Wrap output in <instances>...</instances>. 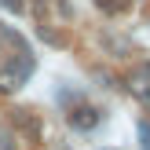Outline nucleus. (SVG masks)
Instances as JSON below:
<instances>
[{
	"label": "nucleus",
	"mask_w": 150,
	"mask_h": 150,
	"mask_svg": "<svg viewBox=\"0 0 150 150\" xmlns=\"http://www.w3.org/2000/svg\"><path fill=\"white\" fill-rule=\"evenodd\" d=\"M7 139H15L18 150H37V143H40V125H37V117L33 114H18L7 125Z\"/></svg>",
	"instance_id": "obj_1"
},
{
	"label": "nucleus",
	"mask_w": 150,
	"mask_h": 150,
	"mask_svg": "<svg viewBox=\"0 0 150 150\" xmlns=\"http://www.w3.org/2000/svg\"><path fill=\"white\" fill-rule=\"evenodd\" d=\"M0 4H4L7 11H15V15H22V11H26V0H0Z\"/></svg>",
	"instance_id": "obj_8"
},
{
	"label": "nucleus",
	"mask_w": 150,
	"mask_h": 150,
	"mask_svg": "<svg viewBox=\"0 0 150 150\" xmlns=\"http://www.w3.org/2000/svg\"><path fill=\"white\" fill-rule=\"evenodd\" d=\"M139 139H143V150H150V121H139Z\"/></svg>",
	"instance_id": "obj_7"
},
{
	"label": "nucleus",
	"mask_w": 150,
	"mask_h": 150,
	"mask_svg": "<svg viewBox=\"0 0 150 150\" xmlns=\"http://www.w3.org/2000/svg\"><path fill=\"white\" fill-rule=\"evenodd\" d=\"M55 4V11H59V18H73V7L66 4V0H51Z\"/></svg>",
	"instance_id": "obj_6"
},
{
	"label": "nucleus",
	"mask_w": 150,
	"mask_h": 150,
	"mask_svg": "<svg viewBox=\"0 0 150 150\" xmlns=\"http://www.w3.org/2000/svg\"><path fill=\"white\" fill-rule=\"evenodd\" d=\"M26 77H29V59H22L18 66H7V70H0V95L18 92Z\"/></svg>",
	"instance_id": "obj_2"
},
{
	"label": "nucleus",
	"mask_w": 150,
	"mask_h": 150,
	"mask_svg": "<svg viewBox=\"0 0 150 150\" xmlns=\"http://www.w3.org/2000/svg\"><path fill=\"white\" fill-rule=\"evenodd\" d=\"M99 7H103V11H110V15H117V11L128 7V0H99Z\"/></svg>",
	"instance_id": "obj_5"
},
{
	"label": "nucleus",
	"mask_w": 150,
	"mask_h": 150,
	"mask_svg": "<svg viewBox=\"0 0 150 150\" xmlns=\"http://www.w3.org/2000/svg\"><path fill=\"white\" fill-rule=\"evenodd\" d=\"M146 77H150V62H146Z\"/></svg>",
	"instance_id": "obj_10"
},
{
	"label": "nucleus",
	"mask_w": 150,
	"mask_h": 150,
	"mask_svg": "<svg viewBox=\"0 0 150 150\" xmlns=\"http://www.w3.org/2000/svg\"><path fill=\"white\" fill-rule=\"evenodd\" d=\"M95 125H99V110H95V106H77V110H70V128L92 132Z\"/></svg>",
	"instance_id": "obj_3"
},
{
	"label": "nucleus",
	"mask_w": 150,
	"mask_h": 150,
	"mask_svg": "<svg viewBox=\"0 0 150 150\" xmlns=\"http://www.w3.org/2000/svg\"><path fill=\"white\" fill-rule=\"evenodd\" d=\"M128 92L136 95L143 106H150V81H143V77H139V81H128Z\"/></svg>",
	"instance_id": "obj_4"
},
{
	"label": "nucleus",
	"mask_w": 150,
	"mask_h": 150,
	"mask_svg": "<svg viewBox=\"0 0 150 150\" xmlns=\"http://www.w3.org/2000/svg\"><path fill=\"white\" fill-rule=\"evenodd\" d=\"M0 48H4V33H0Z\"/></svg>",
	"instance_id": "obj_9"
}]
</instances>
